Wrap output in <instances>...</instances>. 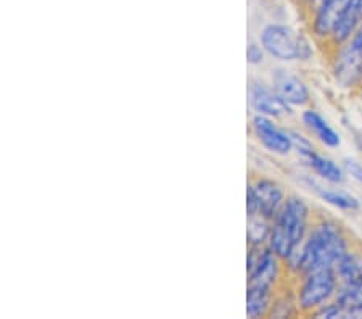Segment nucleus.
I'll use <instances>...</instances> for the list:
<instances>
[{"instance_id": "obj_2", "label": "nucleus", "mask_w": 362, "mask_h": 319, "mask_svg": "<svg viewBox=\"0 0 362 319\" xmlns=\"http://www.w3.org/2000/svg\"><path fill=\"white\" fill-rule=\"evenodd\" d=\"M313 224L311 207L300 195H288L284 207L272 219L267 247L284 261L290 260L306 240Z\"/></svg>"}, {"instance_id": "obj_14", "label": "nucleus", "mask_w": 362, "mask_h": 319, "mask_svg": "<svg viewBox=\"0 0 362 319\" xmlns=\"http://www.w3.org/2000/svg\"><path fill=\"white\" fill-rule=\"evenodd\" d=\"M335 301L341 310V318H362V269L358 279L340 287Z\"/></svg>"}, {"instance_id": "obj_13", "label": "nucleus", "mask_w": 362, "mask_h": 319, "mask_svg": "<svg viewBox=\"0 0 362 319\" xmlns=\"http://www.w3.org/2000/svg\"><path fill=\"white\" fill-rule=\"evenodd\" d=\"M301 121L305 124L306 129L311 132V134L317 139V141L324 145V147L329 149H337L340 147L341 137L338 132L329 124L322 115H320L317 110L308 108L301 115Z\"/></svg>"}, {"instance_id": "obj_15", "label": "nucleus", "mask_w": 362, "mask_h": 319, "mask_svg": "<svg viewBox=\"0 0 362 319\" xmlns=\"http://www.w3.org/2000/svg\"><path fill=\"white\" fill-rule=\"evenodd\" d=\"M301 315L298 306L295 286H287V279L279 287L267 318H293Z\"/></svg>"}, {"instance_id": "obj_16", "label": "nucleus", "mask_w": 362, "mask_h": 319, "mask_svg": "<svg viewBox=\"0 0 362 319\" xmlns=\"http://www.w3.org/2000/svg\"><path fill=\"white\" fill-rule=\"evenodd\" d=\"M308 184L311 185L314 192H316L320 199H322L325 203H329V205L338 208V210H344V211L359 210V200L356 199V197L349 195L346 192H341V190L324 187L322 184L314 182L309 178H308Z\"/></svg>"}, {"instance_id": "obj_3", "label": "nucleus", "mask_w": 362, "mask_h": 319, "mask_svg": "<svg viewBox=\"0 0 362 319\" xmlns=\"http://www.w3.org/2000/svg\"><path fill=\"white\" fill-rule=\"evenodd\" d=\"M295 281L298 306L301 315L306 316H313L320 306L334 300L340 290V279L335 268L309 271L298 276Z\"/></svg>"}, {"instance_id": "obj_17", "label": "nucleus", "mask_w": 362, "mask_h": 319, "mask_svg": "<svg viewBox=\"0 0 362 319\" xmlns=\"http://www.w3.org/2000/svg\"><path fill=\"white\" fill-rule=\"evenodd\" d=\"M272 221L261 214L248 216V228H247V239L248 247H266L269 243Z\"/></svg>"}, {"instance_id": "obj_11", "label": "nucleus", "mask_w": 362, "mask_h": 319, "mask_svg": "<svg viewBox=\"0 0 362 319\" xmlns=\"http://www.w3.org/2000/svg\"><path fill=\"white\" fill-rule=\"evenodd\" d=\"M253 185L256 202H258V214L267 219L276 218V214L284 207L288 195H285V190L276 179L271 178H256L255 181H250Z\"/></svg>"}, {"instance_id": "obj_8", "label": "nucleus", "mask_w": 362, "mask_h": 319, "mask_svg": "<svg viewBox=\"0 0 362 319\" xmlns=\"http://www.w3.org/2000/svg\"><path fill=\"white\" fill-rule=\"evenodd\" d=\"M248 102L255 115L269 116L274 120L288 118L293 115V108L277 94V91L259 79H253L250 83Z\"/></svg>"}, {"instance_id": "obj_10", "label": "nucleus", "mask_w": 362, "mask_h": 319, "mask_svg": "<svg viewBox=\"0 0 362 319\" xmlns=\"http://www.w3.org/2000/svg\"><path fill=\"white\" fill-rule=\"evenodd\" d=\"M271 86L291 108H303L311 102V92H309V87L305 81L288 71V69H272Z\"/></svg>"}, {"instance_id": "obj_7", "label": "nucleus", "mask_w": 362, "mask_h": 319, "mask_svg": "<svg viewBox=\"0 0 362 319\" xmlns=\"http://www.w3.org/2000/svg\"><path fill=\"white\" fill-rule=\"evenodd\" d=\"M251 132H253L259 145H262L272 155L287 156L293 150L291 132L280 127L276 123V120L269 118V116L255 115L251 118Z\"/></svg>"}, {"instance_id": "obj_12", "label": "nucleus", "mask_w": 362, "mask_h": 319, "mask_svg": "<svg viewBox=\"0 0 362 319\" xmlns=\"http://www.w3.org/2000/svg\"><path fill=\"white\" fill-rule=\"evenodd\" d=\"M362 25V0H349L346 10L341 16V20L338 21L334 34L327 44V47H330L334 52L337 47H340L341 44L353 36L358 31V28Z\"/></svg>"}, {"instance_id": "obj_20", "label": "nucleus", "mask_w": 362, "mask_h": 319, "mask_svg": "<svg viewBox=\"0 0 362 319\" xmlns=\"http://www.w3.org/2000/svg\"><path fill=\"white\" fill-rule=\"evenodd\" d=\"M344 170H346L348 174L358 181L359 184H362V165L358 163L356 160H344Z\"/></svg>"}, {"instance_id": "obj_18", "label": "nucleus", "mask_w": 362, "mask_h": 319, "mask_svg": "<svg viewBox=\"0 0 362 319\" xmlns=\"http://www.w3.org/2000/svg\"><path fill=\"white\" fill-rule=\"evenodd\" d=\"M266 50L261 42H250L247 47V62L251 66H261L266 62Z\"/></svg>"}, {"instance_id": "obj_19", "label": "nucleus", "mask_w": 362, "mask_h": 319, "mask_svg": "<svg viewBox=\"0 0 362 319\" xmlns=\"http://www.w3.org/2000/svg\"><path fill=\"white\" fill-rule=\"evenodd\" d=\"M247 213L248 216H255V214H258V202H256V194L251 182H248V187H247Z\"/></svg>"}, {"instance_id": "obj_4", "label": "nucleus", "mask_w": 362, "mask_h": 319, "mask_svg": "<svg viewBox=\"0 0 362 319\" xmlns=\"http://www.w3.org/2000/svg\"><path fill=\"white\" fill-rule=\"evenodd\" d=\"M259 42L266 54L279 62H306L313 57L309 40L282 23H269L262 28Z\"/></svg>"}, {"instance_id": "obj_6", "label": "nucleus", "mask_w": 362, "mask_h": 319, "mask_svg": "<svg viewBox=\"0 0 362 319\" xmlns=\"http://www.w3.org/2000/svg\"><path fill=\"white\" fill-rule=\"evenodd\" d=\"M291 139H293V150L300 153L301 158L320 179L330 184H341L344 181L343 168L329 156L320 155L308 137L296 131H291Z\"/></svg>"}, {"instance_id": "obj_9", "label": "nucleus", "mask_w": 362, "mask_h": 319, "mask_svg": "<svg viewBox=\"0 0 362 319\" xmlns=\"http://www.w3.org/2000/svg\"><path fill=\"white\" fill-rule=\"evenodd\" d=\"M349 0H320L311 16V33L320 44H329Z\"/></svg>"}, {"instance_id": "obj_5", "label": "nucleus", "mask_w": 362, "mask_h": 319, "mask_svg": "<svg viewBox=\"0 0 362 319\" xmlns=\"http://www.w3.org/2000/svg\"><path fill=\"white\" fill-rule=\"evenodd\" d=\"M332 73L337 84L344 89L362 86V25L346 42L334 50Z\"/></svg>"}, {"instance_id": "obj_1", "label": "nucleus", "mask_w": 362, "mask_h": 319, "mask_svg": "<svg viewBox=\"0 0 362 319\" xmlns=\"http://www.w3.org/2000/svg\"><path fill=\"white\" fill-rule=\"evenodd\" d=\"M349 250L348 237L344 236L341 226L334 219L320 218L313 221L300 250L284 265L287 274L296 279L298 276L314 269L337 268L338 261Z\"/></svg>"}]
</instances>
